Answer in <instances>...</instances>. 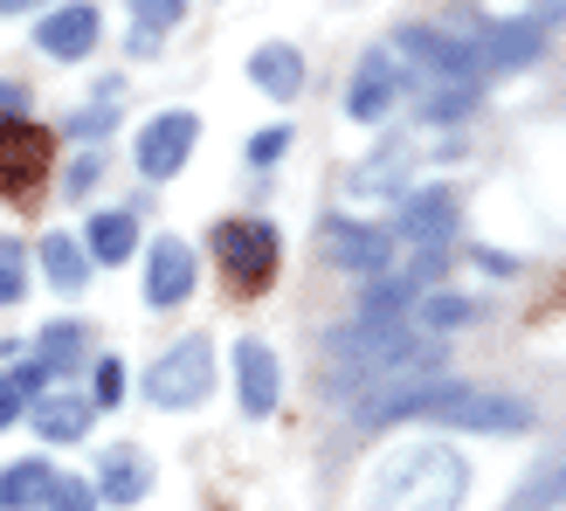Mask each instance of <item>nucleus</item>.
Instances as JSON below:
<instances>
[{"label":"nucleus","mask_w":566,"mask_h":511,"mask_svg":"<svg viewBox=\"0 0 566 511\" xmlns=\"http://www.w3.org/2000/svg\"><path fill=\"white\" fill-rule=\"evenodd\" d=\"M476 319V304L470 298H429V311H421V332H457V325H470Z\"/></svg>","instance_id":"obj_27"},{"label":"nucleus","mask_w":566,"mask_h":511,"mask_svg":"<svg viewBox=\"0 0 566 511\" xmlns=\"http://www.w3.org/2000/svg\"><path fill=\"white\" fill-rule=\"evenodd\" d=\"M539 49H546V28H539V21H504V28H491V35H484V63L525 70Z\"/></svg>","instance_id":"obj_19"},{"label":"nucleus","mask_w":566,"mask_h":511,"mask_svg":"<svg viewBox=\"0 0 566 511\" xmlns=\"http://www.w3.org/2000/svg\"><path fill=\"white\" fill-rule=\"evenodd\" d=\"M276 394H283L276 353L263 346V338H242V346H235V401H242V415H270Z\"/></svg>","instance_id":"obj_11"},{"label":"nucleus","mask_w":566,"mask_h":511,"mask_svg":"<svg viewBox=\"0 0 566 511\" xmlns=\"http://www.w3.org/2000/svg\"><path fill=\"white\" fill-rule=\"evenodd\" d=\"M21 8H35V0H0V14H21Z\"/></svg>","instance_id":"obj_37"},{"label":"nucleus","mask_w":566,"mask_h":511,"mask_svg":"<svg viewBox=\"0 0 566 511\" xmlns=\"http://www.w3.org/2000/svg\"><path fill=\"white\" fill-rule=\"evenodd\" d=\"M97 180H104V159H97V153H83V159L70 166V174H63V187H70V201H83V194H91Z\"/></svg>","instance_id":"obj_33"},{"label":"nucleus","mask_w":566,"mask_h":511,"mask_svg":"<svg viewBox=\"0 0 566 511\" xmlns=\"http://www.w3.org/2000/svg\"><path fill=\"white\" fill-rule=\"evenodd\" d=\"M325 249H332V263L353 270V277H380L394 263V236L366 229V221H325Z\"/></svg>","instance_id":"obj_10"},{"label":"nucleus","mask_w":566,"mask_h":511,"mask_svg":"<svg viewBox=\"0 0 566 511\" xmlns=\"http://www.w3.org/2000/svg\"><path fill=\"white\" fill-rule=\"evenodd\" d=\"M14 118H28V91L0 76V125H14Z\"/></svg>","instance_id":"obj_35"},{"label":"nucleus","mask_w":566,"mask_h":511,"mask_svg":"<svg viewBox=\"0 0 566 511\" xmlns=\"http://www.w3.org/2000/svg\"><path fill=\"white\" fill-rule=\"evenodd\" d=\"M55 484H63V477L49 470V457H21V463L0 470V504H8V511H35V504L55 498Z\"/></svg>","instance_id":"obj_17"},{"label":"nucleus","mask_w":566,"mask_h":511,"mask_svg":"<svg viewBox=\"0 0 566 511\" xmlns=\"http://www.w3.org/2000/svg\"><path fill=\"white\" fill-rule=\"evenodd\" d=\"M91 421H97V401L91 394H55V401H35V429H42V442H83L91 436Z\"/></svg>","instance_id":"obj_16"},{"label":"nucleus","mask_w":566,"mask_h":511,"mask_svg":"<svg viewBox=\"0 0 566 511\" xmlns=\"http://www.w3.org/2000/svg\"><path fill=\"white\" fill-rule=\"evenodd\" d=\"M401 55H415L421 70H436V76H449V83H470V70L484 63V49L449 42V35H436V28H401Z\"/></svg>","instance_id":"obj_13"},{"label":"nucleus","mask_w":566,"mask_h":511,"mask_svg":"<svg viewBox=\"0 0 566 511\" xmlns=\"http://www.w3.org/2000/svg\"><path fill=\"white\" fill-rule=\"evenodd\" d=\"M463 491H470L463 457H449V449H415V457H401L374 484V511H457Z\"/></svg>","instance_id":"obj_2"},{"label":"nucleus","mask_w":566,"mask_h":511,"mask_svg":"<svg viewBox=\"0 0 566 511\" xmlns=\"http://www.w3.org/2000/svg\"><path fill=\"white\" fill-rule=\"evenodd\" d=\"M125 49H132V55H153V49H159V35H153V28H132Z\"/></svg>","instance_id":"obj_36"},{"label":"nucleus","mask_w":566,"mask_h":511,"mask_svg":"<svg viewBox=\"0 0 566 511\" xmlns=\"http://www.w3.org/2000/svg\"><path fill=\"white\" fill-rule=\"evenodd\" d=\"M442 277V249H421L408 270H380V283L359 298V319H408V304H421Z\"/></svg>","instance_id":"obj_6"},{"label":"nucleus","mask_w":566,"mask_h":511,"mask_svg":"<svg viewBox=\"0 0 566 511\" xmlns=\"http://www.w3.org/2000/svg\"><path fill=\"white\" fill-rule=\"evenodd\" d=\"M49 374H76V359H83V325H70V319H55V325H42V353H35Z\"/></svg>","instance_id":"obj_23"},{"label":"nucleus","mask_w":566,"mask_h":511,"mask_svg":"<svg viewBox=\"0 0 566 511\" xmlns=\"http://www.w3.org/2000/svg\"><path fill=\"white\" fill-rule=\"evenodd\" d=\"M283 153H291V125H270V132L249 138V159H256V166H276Z\"/></svg>","instance_id":"obj_31"},{"label":"nucleus","mask_w":566,"mask_h":511,"mask_svg":"<svg viewBox=\"0 0 566 511\" xmlns=\"http://www.w3.org/2000/svg\"><path fill=\"white\" fill-rule=\"evenodd\" d=\"M42 380H49V366H42V359H28L21 374H0V429H8L21 408H35V401H42Z\"/></svg>","instance_id":"obj_22"},{"label":"nucleus","mask_w":566,"mask_h":511,"mask_svg":"<svg viewBox=\"0 0 566 511\" xmlns=\"http://www.w3.org/2000/svg\"><path fill=\"white\" fill-rule=\"evenodd\" d=\"M35 255H42V277H49V283H55V291H63V298H76L83 283H91V263H97V255L83 249L76 236H49V242H42Z\"/></svg>","instance_id":"obj_18"},{"label":"nucleus","mask_w":566,"mask_h":511,"mask_svg":"<svg viewBox=\"0 0 566 511\" xmlns=\"http://www.w3.org/2000/svg\"><path fill=\"white\" fill-rule=\"evenodd\" d=\"M394 187H401V153H380V159H366V174H353V201H374V194H394Z\"/></svg>","instance_id":"obj_24"},{"label":"nucleus","mask_w":566,"mask_h":511,"mask_svg":"<svg viewBox=\"0 0 566 511\" xmlns=\"http://www.w3.org/2000/svg\"><path fill=\"white\" fill-rule=\"evenodd\" d=\"M214 255H221V270L235 277V291H263V283L276 277L283 242H276L270 221H221V229H214Z\"/></svg>","instance_id":"obj_4"},{"label":"nucleus","mask_w":566,"mask_h":511,"mask_svg":"<svg viewBox=\"0 0 566 511\" xmlns=\"http://www.w3.org/2000/svg\"><path fill=\"white\" fill-rule=\"evenodd\" d=\"M104 498H97V484H83V477H63L55 484V498H49V511H97Z\"/></svg>","instance_id":"obj_30"},{"label":"nucleus","mask_w":566,"mask_h":511,"mask_svg":"<svg viewBox=\"0 0 566 511\" xmlns=\"http://www.w3.org/2000/svg\"><path fill=\"white\" fill-rule=\"evenodd\" d=\"M366 429H394V421H442V429H470V436H525L532 429V401L518 394H497V387H470V380H442V374H421L401 380L359 401Z\"/></svg>","instance_id":"obj_1"},{"label":"nucleus","mask_w":566,"mask_h":511,"mask_svg":"<svg viewBox=\"0 0 566 511\" xmlns=\"http://www.w3.org/2000/svg\"><path fill=\"white\" fill-rule=\"evenodd\" d=\"M394 97H401V70H394V55L387 49H366L359 70H353V83H346V118L374 125V118H387V111H394Z\"/></svg>","instance_id":"obj_9"},{"label":"nucleus","mask_w":566,"mask_h":511,"mask_svg":"<svg viewBox=\"0 0 566 511\" xmlns=\"http://www.w3.org/2000/svg\"><path fill=\"white\" fill-rule=\"evenodd\" d=\"M111 125H118V111H111V104H91V111H76V118H70V138H104Z\"/></svg>","instance_id":"obj_34"},{"label":"nucleus","mask_w":566,"mask_h":511,"mask_svg":"<svg viewBox=\"0 0 566 511\" xmlns=\"http://www.w3.org/2000/svg\"><path fill=\"white\" fill-rule=\"evenodd\" d=\"M97 408H118L125 401V366L118 359H97V394H91Z\"/></svg>","instance_id":"obj_32"},{"label":"nucleus","mask_w":566,"mask_h":511,"mask_svg":"<svg viewBox=\"0 0 566 511\" xmlns=\"http://www.w3.org/2000/svg\"><path fill=\"white\" fill-rule=\"evenodd\" d=\"M193 291V249L180 236H159L153 255H146V298L153 304H180Z\"/></svg>","instance_id":"obj_14"},{"label":"nucleus","mask_w":566,"mask_h":511,"mask_svg":"<svg viewBox=\"0 0 566 511\" xmlns=\"http://www.w3.org/2000/svg\"><path fill=\"white\" fill-rule=\"evenodd\" d=\"M553 504H566V457H559L546 477H532V484H525V498H518L512 511H553Z\"/></svg>","instance_id":"obj_26"},{"label":"nucleus","mask_w":566,"mask_h":511,"mask_svg":"<svg viewBox=\"0 0 566 511\" xmlns=\"http://www.w3.org/2000/svg\"><path fill=\"white\" fill-rule=\"evenodd\" d=\"M394 229H401V242L442 249L449 236H457V194H449V187H415V194H401V215H394Z\"/></svg>","instance_id":"obj_8"},{"label":"nucleus","mask_w":566,"mask_h":511,"mask_svg":"<svg viewBox=\"0 0 566 511\" xmlns=\"http://www.w3.org/2000/svg\"><path fill=\"white\" fill-rule=\"evenodd\" d=\"M174 21H187V0H132V28H153V35H166Z\"/></svg>","instance_id":"obj_29"},{"label":"nucleus","mask_w":566,"mask_h":511,"mask_svg":"<svg viewBox=\"0 0 566 511\" xmlns=\"http://www.w3.org/2000/svg\"><path fill=\"white\" fill-rule=\"evenodd\" d=\"M42 174H49V132L28 125V118L0 125V194L21 201V194L42 187Z\"/></svg>","instance_id":"obj_7"},{"label":"nucleus","mask_w":566,"mask_h":511,"mask_svg":"<svg viewBox=\"0 0 566 511\" xmlns=\"http://www.w3.org/2000/svg\"><path fill=\"white\" fill-rule=\"evenodd\" d=\"M28 291V249L21 236H0V304H21Z\"/></svg>","instance_id":"obj_25"},{"label":"nucleus","mask_w":566,"mask_h":511,"mask_svg":"<svg viewBox=\"0 0 566 511\" xmlns=\"http://www.w3.org/2000/svg\"><path fill=\"white\" fill-rule=\"evenodd\" d=\"M214 387V346L208 338H180L146 366V401L153 408H193Z\"/></svg>","instance_id":"obj_3"},{"label":"nucleus","mask_w":566,"mask_h":511,"mask_svg":"<svg viewBox=\"0 0 566 511\" xmlns=\"http://www.w3.org/2000/svg\"><path fill=\"white\" fill-rule=\"evenodd\" d=\"M193 146H201V118H193V111H159V118L138 132V174H146V180H174Z\"/></svg>","instance_id":"obj_5"},{"label":"nucleus","mask_w":566,"mask_h":511,"mask_svg":"<svg viewBox=\"0 0 566 511\" xmlns=\"http://www.w3.org/2000/svg\"><path fill=\"white\" fill-rule=\"evenodd\" d=\"M146 491H153V463H138V457H111L104 484H97V498H104V504H138Z\"/></svg>","instance_id":"obj_21"},{"label":"nucleus","mask_w":566,"mask_h":511,"mask_svg":"<svg viewBox=\"0 0 566 511\" xmlns=\"http://www.w3.org/2000/svg\"><path fill=\"white\" fill-rule=\"evenodd\" d=\"M83 249L97 255V263H132V249H138V221L132 215H91V236H83Z\"/></svg>","instance_id":"obj_20"},{"label":"nucleus","mask_w":566,"mask_h":511,"mask_svg":"<svg viewBox=\"0 0 566 511\" xmlns=\"http://www.w3.org/2000/svg\"><path fill=\"white\" fill-rule=\"evenodd\" d=\"M470 111H476V91H470V83H449V91H436V97H429V111H421V118L457 125V118H470Z\"/></svg>","instance_id":"obj_28"},{"label":"nucleus","mask_w":566,"mask_h":511,"mask_svg":"<svg viewBox=\"0 0 566 511\" xmlns=\"http://www.w3.org/2000/svg\"><path fill=\"white\" fill-rule=\"evenodd\" d=\"M249 76H256V91H270L276 104H297V91H304V55L291 42H263L256 55H249Z\"/></svg>","instance_id":"obj_15"},{"label":"nucleus","mask_w":566,"mask_h":511,"mask_svg":"<svg viewBox=\"0 0 566 511\" xmlns=\"http://www.w3.org/2000/svg\"><path fill=\"white\" fill-rule=\"evenodd\" d=\"M97 8L91 0H63L42 28H35V49L42 55H55V63H76V55H91V42H97Z\"/></svg>","instance_id":"obj_12"}]
</instances>
